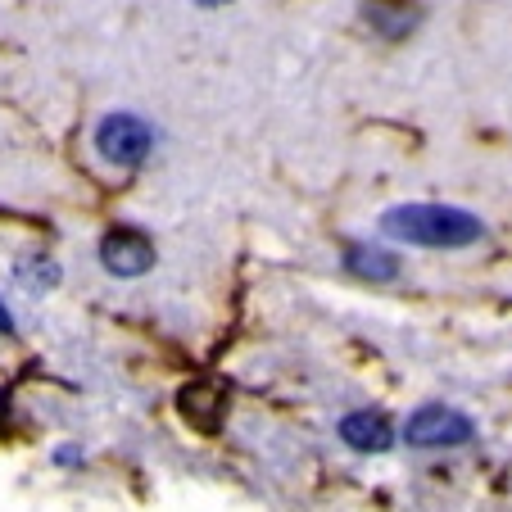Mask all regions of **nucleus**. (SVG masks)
Here are the masks:
<instances>
[{
  "label": "nucleus",
  "instance_id": "obj_7",
  "mask_svg": "<svg viewBox=\"0 0 512 512\" xmlns=\"http://www.w3.org/2000/svg\"><path fill=\"white\" fill-rule=\"evenodd\" d=\"M345 268L354 272V277H368V281H390L399 277V259L386 250H372V245H354L345 259Z\"/></svg>",
  "mask_w": 512,
  "mask_h": 512
},
{
  "label": "nucleus",
  "instance_id": "obj_6",
  "mask_svg": "<svg viewBox=\"0 0 512 512\" xmlns=\"http://www.w3.org/2000/svg\"><path fill=\"white\" fill-rule=\"evenodd\" d=\"M340 440L349 449H358V454H381V449H390L395 431H390L386 413H349L340 422Z\"/></svg>",
  "mask_w": 512,
  "mask_h": 512
},
{
  "label": "nucleus",
  "instance_id": "obj_9",
  "mask_svg": "<svg viewBox=\"0 0 512 512\" xmlns=\"http://www.w3.org/2000/svg\"><path fill=\"white\" fill-rule=\"evenodd\" d=\"M200 5H223V0H200Z\"/></svg>",
  "mask_w": 512,
  "mask_h": 512
},
{
  "label": "nucleus",
  "instance_id": "obj_4",
  "mask_svg": "<svg viewBox=\"0 0 512 512\" xmlns=\"http://www.w3.org/2000/svg\"><path fill=\"white\" fill-rule=\"evenodd\" d=\"M100 263H105L114 277H141V272H150V263H155V245L145 241L141 232H132V227H118V232H109L105 245H100Z\"/></svg>",
  "mask_w": 512,
  "mask_h": 512
},
{
  "label": "nucleus",
  "instance_id": "obj_1",
  "mask_svg": "<svg viewBox=\"0 0 512 512\" xmlns=\"http://www.w3.org/2000/svg\"><path fill=\"white\" fill-rule=\"evenodd\" d=\"M381 227L395 241L426 245V250H458V245H472L485 236L481 218L449 209V204H404V209H390L381 218Z\"/></svg>",
  "mask_w": 512,
  "mask_h": 512
},
{
  "label": "nucleus",
  "instance_id": "obj_8",
  "mask_svg": "<svg viewBox=\"0 0 512 512\" xmlns=\"http://www.w3.org/2000/svg\"><path fill=\"white\" fill-rule=\"evenodd\" d=\"M0 331H14V322H10V313L0 309Z\"/></svg>",
  "mask_w": 512,
  "mask_h": 512
},
{
  "label": "nucleus",
  "instance_id": "obj_2",
  "mask_svg": "<svg viewBox=\"0 0 512 512\" xmlns=\"http://www.w3.org/2000/svg\"><path fill=\"white\" fill-rule=\"evenodd\" d=\"M404 435H408V445H417V449H449V445H467V440L476 435V426L467 422L458 408L426 404L408 417Z\"/></svg>",
  "mask_w": 512,
  "mask_h": 512
},
{
  "label": "nucleus",
  "instance_id": "obj_5",
  "mask_svg": "<svg viewBox=\"0 0 512 512\" xmlns=\"http://www.w3.org/2000/svg\"><path fill=\"white\" fill-rule=\"evenodd\" d=\"M177 413L195 426V431H218L227 413V386L223 381H191L177 390Z\"/></svg>",
  "mask_w": 512,
  "mask_h": 512
},
{
  "label": "nucleus",
  "instance_id": "obj_3",
  "mask_svg": "<svg viewBox=\"0 0 512 512\" xmlns=\"http://www.w3.org/2000/svg\"><path fill=\"white\" fill-rule=\"evenodd\" d=\"M150 127L141 123V118L132 114H109L105 123L96 127V145H100V155L109 159V164L118 168H136L145 155H150Z\"/></svg>",
  "mask_w": 512,
  "mask_h": 512
}]
</instances>
